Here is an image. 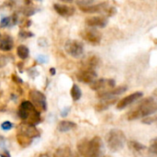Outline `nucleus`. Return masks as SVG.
I'll use <instances>...</instances> for the list:
<instances>
[{"mask_svg": "<svg viewBox=\"0 0 157 157\" xmlns=\"http://www.w3.org/2000/svg\"><path fill=\"white\" fill-rule=\"evenodd\" d=\"M77 149L81 157H103L104 155V144L98 136L90 141H81L77 145Z\"/></svg>", "mask_w": 157, "mask_h": 157, "instance_id": "f257e3e1", "label": "nucleus"}, {"mask_svg": "<svg viewBox=\"0 0 157 157\" xmlns=\"http://www.w3.org/2000/svg\"><path fill=\"white\" fill-rule=\"evenodd\" d=\"M155 112H157V100H155L154 98L148 97L143 98L139 102L138 106L128 113L127 119L129 121L144 119L155 114Z\"/></svg>", "mask_w": 157, "mask_h": 157, "instance_id": "f03ea898", "label": "nucleus"}, {"mask_svg": "<svg viewBox=\"0 0 157 157\" xmlns=\"http://www.w3.org/2000/svg\"><path fill=\"white\" fill-rule=\"evenodd\" d=\"M127 143L125 133L119 129L110 130L106 136V144L111 152H118L121 150Z\"/></svg>", "mask_w": 157, "mask_h": 157, "instance_id": "7ed1b4c3", "label": "nucleus"}, {"mask_svg": "<svg viewBox=\"0 0 157 157\" xmlns=\"http://www.w3.org/2000/svg\"><path fill=\"white\" fill-rule=\"evenodd\" d=\"M18 116L21 120L26 121V123L32 125H36L40 121L39 111L30 101H24L21 103L18 109Z\"/></svg>", "mask_w": 157, "mask_h": 157, "instance_id": "20e7f679", "label": "nucleus"}, {"mask_svg": "<svg viewBox=\"0 0 157 157\" xmlns=\"http://www.w3.org/2000/svg\"><path fill=\"white\" fill-rule=\"evenodd\" d=\"M39 136H40V132L35 127V125H32L29 123H22L17 128V137L26 139L28 143H29V140L31 141L32 139L39 137Z\"/></svg>", "mask_w": 157, "mask_h": 157, "instance_id": "39448f33", "label": "nucleus"}, {"mask_svg": "<svg viewBox=\"0 0 157 157\" xmlns=\"http://www.w3.org/2000/svg\"><path fill=\"white\" fill-rule=\"evenodd\" d=\"M64 48H65L66 52L74 58L81 57L84 52V46H83L82 42L75 40H68L65 43Z\"/></svg>", "mask_w": 157, "mask_h": 157, "instance_id": "423d86ee", "label": "nucleus"}, {"mask_svg": "<svg viewBox=\"0 0 157 157\" xmlns=\"http://www.w3.org/2000/svg\"><path fill=\"white\" fill-rule=\"evenodd\" d=\"M115 86V81L113 79H105V78H100V79H96L92 84H90L91 89L97 92H103V91H108Z\"/></svg>", "mask_w": 157, "mask_h": 157, "instance_id": "0eeeda50", "label": "nucleus"}, {"mask_svg": "<svg viewBox=\"0 0 157 157\" xmlns=\"http://www.w3.org/2000/svg\"><path fill=\"white\" fill-rule=\"evenodd\" d=\"M81 37L87 42L91 43V44H94V45H97V44H99L100 40H101V33L94 29V28H90V29H84L82 32H81Z\"/></svg>", "mask_w": 157, "mask_h": 157, "instance_id": "6e6552de", "label": "nucleus"}, {"mask_svg": "<svg viewBox=\"0 0 157 157\" xmlns=\"http://www.w3.org/2000/svg\"><path fill=\"white\" fill-rule=\"evenodd\" d=\"M128 146L132 152L141 155L142 157H154L149 147H146L145 145L140 144L137 141H130L128 143Z\"/></svg>", "mask_w": 157, "mask_h": 157, "instance_id": "1a4fd4ad", "label": "nucleus"}, {"mask_svg": "<svg viewBox=\"0 0 157 157\" xmlns=\"http://www.w3.org/2000/svg\"><path fill=\"white\" fill-rule=\"evenodd\" d=\"M29 98L31 99V103L36 107L42 110H46L47 109V102L45 96L40 92L39 90H31L29 93Z\"/></svg>", "mask_w": 157, "mask_h": 157, "instance_id": "9d476101", "label": "nucleus"}, {"mask_svg": "<svg viewBox=\"0 0 157 157\" xmlns=\"http://www.w3.org/2000/svg\"><path fill=\"white\" fill-rule=\"evenodd\" d=\"M76 78L78 79V81L85 83V84H92L96 78H97V73L95 70L93 69H89V68H84L83 70H81L77 75H76Z\"/></svg>", "mask_w": 157, "mask_h": 157, "instance_id": "9b49d317", "label": "nucleus"}, {"mask_svg": "<svg viewBox=\"0 0 157 157\" xmlns=\"http://www.w3.org/2000/svg\"><path fill=\"white\" fill-rule=\"evenodd\" d=\"M141 98H143V93L142 92H135L132 93L123 98H121L118 103H117V109L119 110H122L124 109H126L128 106L132 105L133 102H135L136 100L140 99Z\"/></svg>", "mask_w": 157, "mask_h": 157, "instance_id": "f8f14e48", "label": "nucleus"}, {"mask_svg": "<svg viewBox=\"0 0 157 157\" xmlns=\"http://www.w3.org/2000/svg\"><path fill=\"white\" fill-rule=\"evenodd\" d=\"M86 24L89 28H104L108 24V19L102 16L88 17L86 18Z\"/></svg>", "mask_w": 157, "mask_h": 157, "instance_id": "ddd939ff", "label": "nucleus"}, {"mask_svg": "<svg viewBox=\"0 0 157 157\" xmlns=\"http://www.w3.org/2000/svg\"><path fill=\"white\" fill-rule=\"evenodd\" d=\"M107 6H108L107 3H100V4H98V5L81 6L79 8H80L81 11H83L85 13H98V12H103V11L107 10V8H108Z\"/></svg>", "mask_w": 157, "mask_h": 157, "instance_id": "4468645a", "label": "nucleus"}, {"mask_svg": "<svg viewBox=\"0 0 157 157\" xmlns=\"http://www.w3.org/2000/svg\"><path fill=\"white\" fill-rule=\"evenodd\" d=\"M54 10L63 17H70L75 13V8L73 6L61 5V4H54L53 5Z\"/></svg>", "mask_w": 157, "mask_h": 157, "instance_id": "2eb2a0df", "label": "nucleus"}, {"mask_svg": "<svg viewBox=\"0 0 157 157\" xmlns=\"http://www.w3.org/2000/svg\"><path fill=\"white\" fill-rule=\"evenodd\" d=\"M13 48V39L6 35L0 40V50L3 52H8Z\"/></svg>", "mask_w": 157, "mask_h": 157, "instance_id": "dca6fc26", "label": "nucleus"}, {"mask_svg": "<svg viewBox=\"0 0 157 157\" xmlns=\"http://www.w3.org/2000/svg\"><path fill=\"white\" fill-rule=\"evenodd\" d=\"M75 128H76V124L73 121H62L57 126L58 131L61 132H69Z\"/></svg>", "mask_w": 157, "mask_h": 157, "instance_id": "f3484780", "label": "nucleus"}, {"mask_svg": "<svg viewBox=\"0 0 157 157\" xmlns=\"http://www.w3.org/2000/svg\"><path fill=\"white\" fill-rule=\"evenodd\" d=\"M53 157H72V153L69 147L63 146V147L58 148L54 152Z\"/></svg>", "mask_w": 157, "mask_h": 157, "instance_id": "a211bd4d", "label": "nucleus"}, {"mask_svg": "<svg viewBox=\"0 0 157 157\" xmlns=\"http://www.w3.org/2000/svg\"><path fill=\"white\" fill-rule=\"evenodd\" d=\"M29 51L28 47L25 45H19L17 48V54L22 60L27 59L29 57Z\"/></svg>", "mask_w": 157, "mask_h": 157, "instance_id": "6ab92c4d", "label": "nucleus"}, {"mask_svg": "<svg viewBox=\"0 0 157 157\" xmlns=\"http://www.w3.org/2000/svg\"><path fill=\"white\" fill-rule=\"evenodd\" d=\"M71 97L75 101H77L81 98L82 97V92L80 87L77 85H73L72 88H71Z\"/></svg>", "mask_w": 157, "mask_h": 157, "instance_id": "aec40b11", "label": "nucleus"}, {"mask_svg": "<svg viewBox=\"0 0 157 157\" xmlns=\"http://www.w3.org/2000/svg\"><path fill=\"white\" fill-rule=\"evenodd\" d=\"M116 102V98H112V99H106V100H102L99 104L97 105V109L98 110H104L106 109H108L109 107H110L111 105H113Z\"/></svg>", "mask_w": 157, "mask_h": 157, "instance_id": "412c9836", "label": "nucleus"}, {"mask_svg": "<svg viewBox=\"0 0 157 157\" xmlns=\"http://www.w3.org/2000/svg\"><path fill=\"white\" fill-rule=\"evenodd\" d=\"M149 148L154 157H157V137L151 141V145Z\"/></svg>", "mask_w": 157, "mask_h": 157, "instance_id": "4be33fe9", "label": "nucleus"}, {"mask_svg": "<svg viewBox=\"0 0 157 157\" xmlns=\"http://www.w3.org/2000/svg\"><path fill=\"white\" fill-rule=\"evenodd\" d=\"M94 1L95 0H78L76 4H77V6L79 7H81V6H87L93 5Z\"/></svg>", "mask_w": 157, "mask_h": 157, "instance_id": "5701e85b", "label": "nucleus"}, {"mask_svg": "<svg viewBox=\"0 0 157 157\" xmlns=\"http://www.w3.org/2000/svg\"><path fill=\"white\" fill-rule=\"evenodd\" d=\"M13 128V124L9 121H5L1 124V129L3 131H9Z\"/></svg>", "mask_w": 157, "mask_h": 157, "instance_id": "b1692460", "label": "nucleus"}, {"mask_svg": "<svg viewBox=\"0 0 157 157\" xmlns=\"http://www.w3.org/2000/svg\"><path fill=\"white\" fill-rule=\"evenodd\" d=\"M9 22H10V18L9 17H4V18H2V20L0 22V27L5 28V27H6L9 24Z\"/></svg>", "mask_w": 157, "mask_h": 157, "instance_id": "393cba45", "label": "nucleus"}, {"mask_svg": "<svg viewBox=\"0 0 157 157\" xmlns=\"http://www.w3.org/2000/svg\"><path fill=\"white\" fill-rule=\"evenodd\" d=\"M0 156L1 157H10V155L7 151H4V153H1L0 154Z\"/></svg>", "mask_w": 157, "mask_h": 157, "instance_id": "a878e982", "label": "nucleus"}, {"mask_svg": "<svg viewBox=\"0 0 157 157\" xmlns=\"http://www.w3.org/2000/svg\"><path fill=\"white\" fill-rule=\"evenodd\" d=\"M14 79H15V81H17V82H18V83H22V80L19 79V78H17V75H13V80H14Z\"/></svg>", "mask_w": 157, "mask_h": 157, "instance_id": "bb28decb", "label": "nucleus"}, {"mask_svg": "<svg viewBox=\"0 0 157 157\" xmlns=\"http://www.w3.org/2000/svg\"><path fill=\"white\" fill-rule=\"evenodd\" d=\"M50 74H51L52 75H55V69H54V68H51V69H50Z\"/></svg>", "mask_w": 157, "mask_h": 157, "instance_id": "cd10ccee", "label": "nucleus"}, {"mask_svg": "<svg viewBox=\"0 0 157 157\" xmlns=\"http://www.w3.org/2000/svg\"><path fill=\"white\" fill-rule=\"evenodd\" d=\"M38 157H50V156H49V155H47V154H42V155H40Z\"/></svg>", "mask_w": 157, "mask_h": 157, "instance_id": "c85d7f7f", "label": "nucleus"}, {"mask_svg": "<svg viewBox=\"0 0 157 157\" xmlns=\"http://www.w3.org/2000/svg\"><path fill=\"white\" fill-rule=\"evenodd\" d=\"M154 96H155V98H157V89H155V90L154 91Z\"/></svg>", "mask_w": 157, "mask_h": 157, "instance_id": "c756f323", "label": "nucleus"}, {"mask_svg": "<svg viewBox=\"0 0 157 157\" xmlns=\"http://www.w3.org/2000/svg\"><path fill=\"white\" fill-rule=\"evenodd\" d=\"M63 1H64V2H72L73 0H63Z\"/></svg>", "mask_w": 157, "mask_h": 157, "instance_id": "7c9ffc66", "label": "nucleus"}, {"mask_svg": "<svg viewBox=\"0 0 157 157\" xmlns=\"http://www.w3.org/2000/svg\"><path fill=\"white\" fill-rule=\"evenodd\" d=\"M74 157H81V156H80V155H79V154H78L77 155H75V156H74Z\"/></svg>", "mask_w": 157, "mask_h": 157, "instance_id": "2f4dec72", "label": "nucleus"}, {"mask_svg": "<svg viewBox=\"0 0 157 157\" xmlns=\"http://www.w3.org/2000/svg\"><path fill=\"white\" fill-rule=\"evenodd\" d=\"M0 39H1V36H0Z\"/></svg>", "mask_w": 157, "mask_h": 157, "instance_id": "473e14b6", "label": "nucleus"}, {"mask_svg": "<svg viewBox=\"0 0 157 157\" xmlns=\"http://www.w3.org/2000/svg\"><path fill=\"white\" fill-rule=\"evenodd\" d=\"M156 118H157V117H156Z\"/></svg>", "mask_w": 157, "mask_h": 157, "instance_id": "72a5a7b5", "label": "nucleus"}]
</instances>
